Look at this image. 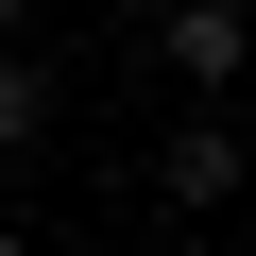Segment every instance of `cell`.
Instances as JSON below:
<instances>
[{"mask_svg":"<svg viewBox=\"0 0 256 256\" xmlns=\"http://www.w3.org/2000/svg\"><path fill=\"white\" fill-rule=\"evenodd\" d=\"M239 18H256V0H239Z\"/></svg>","mask_w":256,"mask_h":256,"instance_id":"8992f818","label":"cell"},{"mask_svg":"<svg viewBox=\"0 0 256 256\" xmlns=\"http://www.w3.org/2000/svg\"><path fill=\"white\" fill-rule=\"evenodd\" d=\"M154 52H171V68H188V86L222 102V86L256 68V18H239V0H171V18H154Z\"/></svg>","mask_w":256,"mask_h":256,"instance_id":"6da1fadb","label":"cell"},{"mask_svg":"<svg viewBox=\"0 0 256 256\" xmlns=\"http://www.w3.org/2000/svg\"><path fill=\"white\" fill-rule=\"evenodd\" d=\"M239 171H256V154H239V120H171V154H154V188H171L188 222H205V205H239Z\"/></svg>","mask_w":256,"mask_h":256,"instance_id":"7a4b0ae2","label":"cell"},{"mask_svg":"<svg viewBox=\"0 0 256 256\" xmlns=\"http://www.w3.org/2000/svg\"><path fill=\"white\" fill-rule=\"evenodd\" d=\"M0 34H18V0H0Z\"/></svg>","mask_w":256,"mask_h":256,"instance_id":"277c9868","label":"cell"},{"mask_svg":"<svg viewBox=\"0 0 256 256\" xmlns=\"http://www.w3.org/2000/svg\"><path fill=\"white\" fill-rule=\"evenodd\" d=\"M34 137H52V68H34V52H0V154H34Z\"/></svg>","mask_w":256,"mask_h":256,"instance_id":"3957f363","label":"cell"},{"mask_svg":"<svg viewBox=\"0 0 256 256\" xmlns=\"http://www.w3.org/2000/svg\"><path fill=\"white\" fill-rule=\"evenodd\" d=\"M0 256H34V239H0Z\"/></svg>","mask_w":256,"mask_h":256,"instance_id":"5b68a950","label":"cell"}]
</instances>
